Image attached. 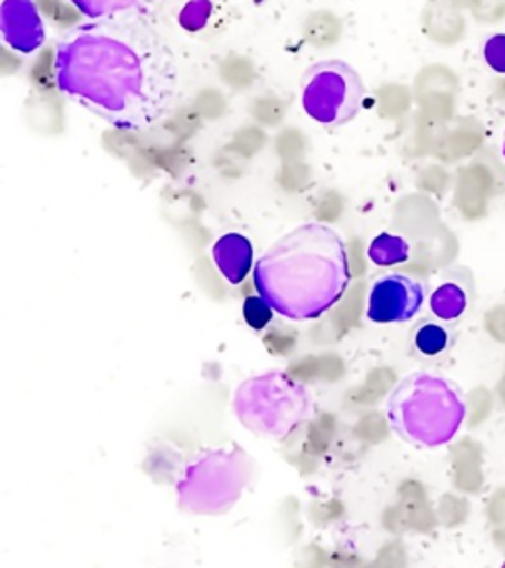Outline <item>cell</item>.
Listing matches in <instances>:
<instances>
[{
  "mask_svg": "<svg viewBox=\"0 0 505 568\" xmlns=\"http://www.w3.org/2000/svg\"><path fill=\"white\" fill-rule=\"evenodd\" d=\"M0 36L10 50L24 55L44 45V22L34 0H0Z\"/></svg>",
  "mask_w": 505,
  "mask_h": 568,
  "instance_id": "cell-8",
  "label": "cell"
},
{
  "mask_svg": "<svg viewBox=\"0 0 505 568\" xmlns=\"http://www.w3.org/2000/svg\"><path fill=\"white\" fill-rule=\"evenodd\" d=\"M89 20L154 24L169 0H70Z\"/></svg>",
  "mask_w": 505,
  "mask_h": 568,
  "instance_id": "cell-9",
  "label": "cell"
},
{
  "mask_svg": "<svg viewBox=\"0 0 505 568\" xmlns=\"http://www.w3.org/2000/svg\"><path fill=\"white\" fill-rule=\"evenodd\" d=\"M350 278L346 245L324 223L286 233L255 265L257 293L291 320L322 316L344 296Z\"/></svg>",
  "mask_w": 505,
  "mask_h": 568,
  "instance_id": "cell-2",
  "label": "cell"
},
{
  "mask_svg": "<svg viewBox=\"0 0 505 568\" xmlns=\"http://www.w3.org/2000/svg\"><path fill=\"white\" fill-rule=\"evenodd\" d=\"M365 85L360 73L342 60L314 63L304 73L302 109L324 126H342L362 111Z\"/></svg>",
  "mask_w": 505,
  "mask_h": 568,
  "instance_id": "cell-5",
  "label": "cell"
},
{
  "mask_svg": "<svg viewBox=\"0 0 505 568\" xmlns=\"http://www.w3.org/2000/svg\"><path fill=\"white\" fill-rule=\"evenodd\" d=\"M212 0H188L184 9L180 10L178 22L186 32H200L204 30L208 20L212 17Z\"/></svg>",
  "mask_w": 505,
  "mask_h": 568,
  "instance_id": "cell-14",
  "label": "cell"
},
{
  "mask_svg": "<svg viewBox=\"0 0 505 568\" xmlns=\"http://www.w3.org/2000/svg\"><path fill=\"white\" fill-rule=\"evenodd\" d=\"M243 479L245 470L238 454H208L188 468L180 484V501L200 514L222 511L240 496Z\"/></svg>",
  "mask_w": 505,
  "mask_h": 568,
  "instance_id": "cell-6",
  "label": "cell"
},
{
  "mask_svg": "<svg viewBox=\"0 0 505 568\" xmlns=\"http://www.w3.org/2000/svg\"><path fill=\"white\" fill-rule=\"evenodd\" d=\"M423 302V284L411 276L391 273L373 283L367 316L377 324L407 322L421 311Z\"/></svg>",
  "mask_w": 505,
  "mask_h": 568,
  "instance_id": "cell-7",
  "label": "cell"
},
{
  "mask_svg": "<svg viewBox=\"0 0 505 568\" xmlns=\"http://www.w3.org/2000/svg\"><path fill=\"white\" fill-rule=\"evenodd\" d=\"M466 308H468V296L458 284L444 283L431 296V311L435 312L436 318L444 322L461 318Z\"/></svg>",
  "mask_w": 505,
  "mask_h": 568,
  "instance_id": "cell-11",
  "label": "cell"
},
{
  "mask_svg": "<svg viewBox=\"0 0 505 568\" xmlns=\"http://www.w3.org/2000/svg\"><path fill=\"white\" fill-rule=\"evenodd\" d=\"M393 430L407 443L435 448L451 443L466 418L461 387L435 373H411L387 403Z\"/></svg>",
  "mask_w": 505,
  "mask_h": 568,
  "instance_id": "cell-3",
  "label": "cell"
},
{
  "mask_svg": "<svg viewBox=\"0 0 505 568\" xmlns=\"http://www.w3.org/2000/svg\"><path fill=\"white\" fill-rule=\"evenodd\" d=\"M484 60L489 65V70L505 75V34L489 36L484 44Z\"/></svg>",
  "mask_w": 505,
  "mask_h": 568,
  "instance_id": "cell-16",
  "label": "cell"
},
{
  "mask_svg": "<svg viewBox=\"0 0 505 568\" xmlns=\"http://www.w3.org/2000/svg\"><path fill=\"white\" fill-rule=\"evenodd\" d=\"M243 316L249 324V328L263 329L269 326L273 320V306L259 294V296H248L243 304Z\"/></svg>",
  "mask_w": 505,
  "mask_h": 568,
  "instance_id": "cell-15",
  "label": "cell"
},
{
  "mask_svg": "<svg viewBox=\"0 0 505 568\" xmlns=\"http://www.w3.org/2000/svg\"><path fill=\"white\" fill-rule=\"evenodd\" d=\"M370 257L377 265L390 266L405 263L408 258V243L400 235L382 233L377 240H373L370 247Z\"/></svg>",
  "mask_w": 505,
  "mask_h": 568,
  "instance_id": "cell-13",
  "label": "cell"
},
{
  "mask_svg": "<svg viewBox=\"0 0 505 568\" xmlns=\"http://www.w3.org/2000/svg\"><path fill=\"white\" fill-rule=\"evenodd\" d=\"M213 261L231 284L243 283L253 263V245L240 233H228L213 245Z\"/></svg>",
  "mask_w": 505,
  "mask_h": 568,
  "instance_id": "cell-10",
  "label": "cell"
},
{
  "mask_svg": "<svg viewBox=\"0 0 505 568\" xmlns=\"http://www.w3.org/2000/svg\"><path fill=\"white\" fill-rule=\"evenodd\" d=\"M502 154H504V159H505V133H504V141H502Z\"/></svg>",
  "mask_w": 505,
  "mask_h": 568,
  "instance_id": "cell-17",
  "label": "cell"
},
{
  "mask_svg": "<svg viewBox=\"0 0 505 568\" xmlns=\"http://www.w3.org/2000/svg\"><path fill=\"white\" fill-rule=\"evenodd\" d=\"M53 80L75 105L127 133L149 131L180 98L176 53L144 22L71 28L55 50Z\"/></svg>",
  "mask_w": 505,
  "mask_h": 568,
  "instance_id": "cell-1",
  "label": "cell"
},
{
  "mask_svg": "<svg viewBox=\"0 0 505 568\" xmlns=\"http://www.w3.org/2000/svg\"><path fill=\"white\" fill-rule=\"evenodd\" d=\"M413 344L418 354L426 357H435L446 352V347L451 344V332L436 324V322H423L413 336Z\"/></svg>",
  "mask_w": 505,
  "mask_h": 568,
  "instance_id": "cell-12",
  "label": "cell"
},
{
  "mask_svg": "<svg viewBox=\"0 0 505 568\" xmlns=\"http://www.w3.org/2000/svg\"><path fill=\"white\" fill-rule=\"evenodd\" d=\"M235 410L251 430L283 436L309 413V397L306 390L284 373H271L241 385Z\"/></svg>",
  "mask_w": 505,
  "mask_h": 568,
  "instance_id": "cell-4",
  "label": "cell"
}]
</instances>
